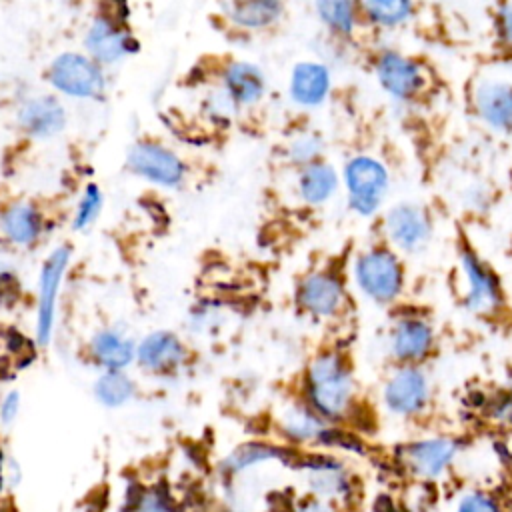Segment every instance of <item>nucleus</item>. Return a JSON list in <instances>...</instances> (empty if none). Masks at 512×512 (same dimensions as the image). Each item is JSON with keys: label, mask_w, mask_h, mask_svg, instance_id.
Returning a JSON list of instances; mask_svg holds the SVG:
<instances>
[{"label": "nucleus", "mask_w": 512, "mask_h": 512, "mask_svg": "<svg viewBox=\"0 0 512 512\" xmlns=\"http://www.w3.org/2000/svg\"><path fill=\"white\" fill-rule=\"evenodd\" d=\"M494 32H496V44L512 52V2L496 6Z\"/></svg>", "instance_id": "obj_34"}, {"label": "nucleus", "mask_w": 512, "mask_h": 512, "mask_svg": "<svg viewBox=\"0 0 512 512\" xmlns=\"http://www.w3.org/2000/svg\"><path fill=\"white\" fill-rule=\"evenodd\" d=\"M0 226L12 242L32 244L40 236L42 218H40V212L32 204L16 202V204H10L2 212Z\"/></svg>", "instance_id": "obj_23"}, {"label": "nucleus", "mask_w": 512, "mask_h": 512, "mask_svg": "<svg viewBox=\"0 0 512 512\" xmlns=\"http://www.w3.org/2000/svg\"><path fill=\"white\" fill-rule=\"evenodd\" d=\"M372 512H404V510L400 508V504H398L392 496L380 494V496L374 500Z\"/></svg>", "instance_id": "obj_38"}, {"label": "nucleus", "mask_w": 512, "mask_h": 512, "mask_svg": "<svg viewBox=\"0 0 512 512\" xmlns=\"http://www.w3.org/2000/svg\"><path fill=\"white\" fill-rule=\"evenodd\" d=\"M460 442L454 436H426L398 446L402 470L420 482L440 480L456 462Z\"/></svg>", "instance_id": "obj_4"}, {"label": "nucleus", "mask_w": 512, "mask_h": 512, "mask_svg": "<svg viewBox=\"0 0 512 512\" xmlns=\"http://www.w3.org/2000/svg\"><path fill=\"white\" fill-rule=\"evenodd\" d=\"M292 512H340L328 502H322L312 496H302L292 504Z\"/></svg>", "instance_id": "obj_37"}, {"label": "nucleus", "mask_w": 512, "mask_h": 512, "mask_svg": "<svg viewBox=\"0 0 512 512\" xmlns=\"http://www.w3.org/2000/svg\"><path fill=\"white\" fill-rule=\"evenodd\" d=\"M330 90V72L318 62H300L292 70L290 94L298 104L316 106L324 102Z\"/></svg>", "instance_id": "obj_20"}, {"label": "nucleus", "mask_w": 512, "mask_h": 512, "mask_svg": "<svg viewBox=\"0 0 512 512\" xmlns=\"http://www.w3.org/2000/svg\"><path fill=\"white\" fill-rule=\"evenodd\" d=\"M330 424L322 420L308 404H294L280 418V432L294 446L324 444Z\"/></svg>", "instance_id": "obj_17"}, {"label": "nucleus", "mask_w": 512, "mask_h": 512, "mask_svg": "<svg viewBox=\"0 0 512 512\" xmlns=\"http://www.w3.org/2000/svg\"><path fill=\"white\" fill-rule=\"evenodd\" d=\"M378 84L402 102H416L430 86V74L416 58L396 50H384L374 60Z\"/></svg>", "instance_id": "obj_5"}, {"label": "nucleus", "mask_w": 512, "mask_h": 512, "mask_svg": "<svg viewBox=\"0 0 512 512\" xmlns=\"http://www.w3.org/2000/svg\"><path fill=\"white\" fill-rule=\"evenodd\" d=\"M50 82L64 94L92 98L102 92L104 76L100 66L82 54H60L50 66Z\"/></svg>", "instance_id": "obj_10"}, {"label": "nucleus", "mask_w": 512, "mask_h": 512, "mask_svg": "<svg viewBox=\"0 0 512 512\" xmlns=\"http://www.w3.org/2000/svg\"><path fill=\"white\" fill-rule=\"evenodd\" d=\"M94 392H96V398L104 406L116 408V406L126 404L132 398L134 384L122 370H108L106 374H102L96 380Z\"/></svg>", "instance_id": "obj_28"}, {"label": "nucleus", "mask_w": 512, "mask_h": 512, "mask_svg": "<svg viewBox=\"0 0 512 512\" xmlns=\"http://www.w3.org/2000/svg\"><path fill=\"white\" fill-rule=\"evenodd\" d=\"M344 184L350 208L360 216H372L386 196L388 170L372 156H354L344 166Z\"/></svg>", "instance_id": "obj_6"}, {"label": "nucleus", "mask_w": 512, "mask_h": 512, "mask_svg": "<svg viewBox=\"0 0 512 512\" xmlns=\"http://www.w3.org/2000/svg\"><path fill=\"white\" fill-rule=\"evenodd\" d=\"M226 14L242 26H266L278 18L282 6L278 2H232L224 4Z\"/></svg>", "instance_id": "obj_29"}, {"label": "nucleus", "mask_w": 512, "mask_h": 512, "mask_svg": "<svg viewBox=\"0 0 512 512\" xmlns=\"http://www.w3.org/2000/svg\"><path fill=\"white\" fill-rule=\"evenodd\" d=\"M384 406L398 418H416L424 414L430 402V382L420 366H398L382 390Z\"/></svg>", "instance_id": "obj_7"}, {"label": "nucleus", "mask_w": 512, "mask_h": 512, "mask_svg": "<svg viewBox=\"0 0 512 512\" xmlns=\"http://www.w3.org/2000/svg\"><path fill=\"white\" fill-rule=\"evenodd\" d=\"M128 166L134 174L160 186H178L184 178L182 160L168 148L140 142L128 152Z\"/></svg>", "instance_id": "obj_13"}, {"label": "nucleus", "mask_w": 512, "mask_h": 512, "mask_svg": "<svg viewBox=\"0 0 512 512\" xmlns=\"http://www.w3.org/2000/svg\"><path fill=\"white\" fill-rule=\"evenodd\" d=\"M102 206V194L98 190L96 184H88L80 202H78V210H76V218H74V226L76 228H86L94 222V218L98 216Z\"/></svg>", "instance_id": "obj_33"}, {"label": "nucleus", "mask_w": 512, "mask_h": 512, "mask_svg": "<svg viewBox=\"0 0 512 512\" xmlns=\"http://www.w3.org/2000/svg\"><path fill=\"white\" fill-rule=\"evenodd\" d=\"M116 512H176V504L158 486H138L122 500Z\"/></svg>", "instance_id": "obj_27"}, {"label": "nucleus", "mask_w": 512, "mask_h": 512, "mask_svg": "<svg viewBox=\"0 0 512 512\" xmlns=\"http://www.w3.org/2000/svg\"><path fill=\"white\" fill-rule=\"evenodd\" d=\"M20 410V394L16 390L8 392L2 402H0V424L2 426H12Z\"/></svg>", "instance_id": "obj_36"}, {"label": "nucleus", "mask_w": 512, "mask_h": 512, "mask_svg": "<svg viewBox=\"0 0 512 512\" xmlns=\"http://www.w3.org/2000/svg\"><path fill=\"white\" fill-rule=\"evenodd\" d=\"M228 512H248V510H228Z\"/></svg>", "instance_id": "obj_39"}, {"label": "nucleus", "mask_w": 512, "mask_h": 512, "mask_svg": "<svg viewBox=\"0 0 512 512\" xmlns=\"http://www.w3.org/2000/svg\"><path fill=\"white\" fill-rule=\"evenodd\" d=\"M294 452L290 448L274 446L268 442H246L234 448L220 464L222 472L226 476H238L246 470H252L254 466L272 462V460H290Z\"/></svg>", "instance_id": "obj_21"}, {"label": "nucleus", "mask_w": 512, "mask_h": 512, "mask_svg": "<svg viewBox=\"0 0 512 512\" xmlns=\"http://www.w3.org/2000/svg\"><path fill=\"white\" fill-rule=\"evenodd\" d=\"M472 104L480 120L492 130H512V84L482 80L472 92Z\"/></svg>", "instance_id": "obj_15"}, {"label": "nucleus", "mask_w": 512, "mask_h": 512, "mask_svg": "<svg viewBox=\"0 0 512 512\" xmlns=\"http://www.w3.org/2000/svg\"><path fill=\"white\" fill-rule=\"evenodd\" d=\"M484 414L498 426L512 428V392L498 390L484 402Z\"/></svg>", "instance_id": "obj_32"}, {"label": "nucleus", "mask_w": 512, "mask_h": 512, "mask_svg": "<svg viewBox=\"0 0 512 512\" xmlns=\"http://www.w3.org/2000/svg\"><path fill=\"white\" fill-rule=\"evenodd\" d=\"M454 512H504V506L492 492L470 490L456 500Z\"/></svg>", "instance_id": "obj_31"}, {"label": "nucleus", "mask_w": 512, "mask_h": 512, "mask_svg": "<svg viewBox=\"0 0 512 512\" xmlns=\"http://www.w3.org/2000/svg\"><path fill=\"white\" fill-rule=\"evenodd\" d=\"M358 288L378 304L394 302L404 286V268L388 244H374L354 262Z\"/></svg>", "instance_id": "obj_3"}, {"label": "nucleus", "mask_w": 512, "mask_h": 512, "mask_svg": "<svg viewBox=\"0 0 512 512\" xmlns=\"http://www.w3.org/2000/svg\"><path fill=\"white\" fill-rule=\"evenodd\" d=\"M296 300L306 312L318 318H332L346 306V290L332 272H312L300 282Z\"/></svg>", "instance_id": "obj_14"}, {"label": "nucleus", "mask_w": 512, "mask_h": 512, "mask_svg": "<svg viewBox=\"0 0 512 512\" xmlns=\"http://www.w3.org/2000/svg\"><path fill=\"white\" fill-rule=\"evenodd\" d=\"M388 348L400 366H420L434 348V328L422 316L404 314L390 328Z\"/></svg>", "instance_id": "obj_9"}, {"label": "nucleus", "mask_w": 512, "mask_h": 512, "mask_svg": "<svg viewBox=\"0 0 512 512\" xmlns=\"http://www.w3.org/2000/svg\"><path fill=\"white\" fill-rule=\"evenodd\" d=\"M224 86L230 100L238 104H254L266 90L262 72L248 62L230 64L224 72Z\"/></svg>", "instance_id": "obj_22"}, {"label": "nucleus", "mask_w": 512, "mask_h": 512, "mask_svg": "<svg viewBox=\"0 0 512 512\" xmlns=\"http://www.w3.org/2000/svg\"><path fill=\"white\" fill-rule=\"evenodd\" d=\"M306 404L328 424L346 420L356 402L354 378L340 352L318 354L306 372Z\"/></svg>", "instance_id": "obj_1"}, {"label": "nucleus", "mask_w": 512, "mask_h": 512, "mask_svg": "<svg viewBox=\"0 0 512 512\" xmlns=\"http://www.w3.org/2000/svg\"><path fill=\"white\" fill-rule=\"evenodd\" d=\"M182 342L170 332H154L146 336L136 348V356L140 366L152 372H168L176 368L184 360Z\"/></svg>", "instance_id": "obj_18"}, {"label": "nucleus", "mask_w": 512, "mask_h": 512, "mask_svg": "<svg viewBox=\"0 0 512 512\" xmlns=\"http://www.w3.org/2000/svg\"><path fill=\"white\" fill-rule=\"evenodd\" d=\"M320 140L316 136H302L298 138L292 148H290V156L296 160V162H302L304 166L316 162L318 154H320Z\"/></svg>", "instance_id": "obj_35"}, {"label": "nucleus", "mask_w": 512, "mask_h": 512, "mask_svg": "<svg viewBox=\"0 0 512 512\" xmlns=\"http://www.w3.org/2000/svg\"><path fill=\"white\" fill-rule=\"evenodd\" d=\"M416 6L404 0H384V2H364L360 12L366 20L380 28H396L414 18Z\"/></svg>", "instance_id": "obj_26"}, {"label": "nucleus", "mask_w": 512, "mask_h": 512, "mask_svg": "<svg viewBox=\"0 0 512 512\" xmlns=\"http://www.w3.org/2000/svg\"><path fill=\"white\" fill-rule=\"evenodd\" d=\"M384 228L390 244L408 254L422 250L432 234L428 212L410 202L394 206L384 218Z\"/></svg>", "instance_id": "obj_11"}, {"label": "nucleus", "mask_w": 512, "mask_h": 512, "mask_svg": "<svg viewBox=\"0 0 512 512\" xmlns=\"http://www.w3.org/2000/svg\"><path fill=\"white\" fill-rule=\"evenodd\" d=\"M296 470L302 476L306 496L332 504L340 512L358 502V480L354 472L334 454H296Z\"/></svg>", "instance_id": "obj_2"}, {"label": "nucleus", "mask_w": 512, "mask_h": 512, "mask_svg": "<svg viewBox=\"0 0 512 512\" xmlns=\"http://www.w3.org/2000/svg\"><path fill=\"white\" fill-rule=\"evenodd\" d=\"M70 250L66 246L56 248L42 266L38 280V314H36V340L44 346L50 342L56 314V298L58 288L64 276V268L68 264Z\"/></svg>", "instance_id": "obj_12"}, {"label": "nucleus", "mask_w": 512, "mask_h": 512, "mask_svg": "<svg viewBox=\"0 0 512 512\" xmlns=\"http://www.w3.org/2000/svg\"><path fill=\"white\" fill-rule=\"evenodd\" d=\"M336 188H338V176L330 164L316 160L302 168L298 178V190L308 204L326 202L336 192Z\"/></svg>", "instance_id": "obj_24"}, {"label": "nucleus", "mask_w": 512, "mask_h": 512, "mask_svg": "<svg viewBox=\"0 0 512 512\" xmlns=\"http://www.w3.org/2000/svg\"><path fill=\"white\" fill-rule=\"evenodd\" d=\"M18 120L26 132L42 138L60 132L66 124L64 108L52 96H40V98L28 100L22 106Z\"/></svg>", "instance_id": "obj_19"}, {"label": "nucleus", "mask_w": 512, "mask_h": 512, "mask_svg": "<svg viewBox=\"0 0 512 512\" xmlns=\"http://www.w3.org/2000/svg\"><path fill=\"white\" fill-rule=\"evenodd\" d=\"M92 356L108 370H120L136 356L134 342L114 330H102L92 338Z\"/></svg>", "instance_id": "obj_25"}, {"label": "nucleus", "mask_w": 512, "mask_h": 512, "mask_svg": "<svg viewBox=\"0 0 512 512\" xmlns=\"http://www.w3.org/2000/svg\"><path fill=\"white\" fill-rule=\"evenodd\" d=\"M316 10L320 20L336 34L350 36L356 28L358 8L352 2H318Z\"/></svg>", "instance_id": "obj_30"}, {"label": "nucleus", "mask_w": 512, "mask_h": 512, "mask_svg": "<svg viewBox=\"0 0 512 512\" xmlns=\"http://www.w3.org/2000/svg\"><path fill=\"white\" fill-rule=\"evenodd\" d=\"M132 36L106 16L92 22L86 34V48L98 62H116L134 50Z\"/></svg>", "instance_id": "obj_16"}, {"label": "nucleus", "mask_w": 512, "mask_h": 512, "mask_svg": "<svg viewBox=\"0 0 512 512\" xmlns=\"http://www.w3.org/2000/svg\"><path fill=\"white\" fill-rule=\"evenodd\" d=\"M458 260H460L462 276L466 278L464 306L470 312L478 314V316H492V314H496L498 308L504 304L502 288H500L496 276L466 246L460 248Z\"/></svg>", "instance_id": "obj_8"}]
</instances>
